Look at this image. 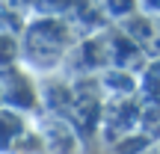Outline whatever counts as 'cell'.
<instances>
[{
	"mask_svg": "<svg viewBox=\"0 0 160 154\" xmlns=\"http://www.w3.org/2000/svg\"><path fill=\"white\" fill-rule=\"evenodd\" d=\"M15 59V42L9 36H0V65H9Z\"/></svg>",
	"mask_w": 160,
	"mask_h": 154,
	"instance_id": "1",
	"label": "cell"
}]
</instances>
